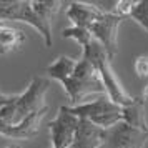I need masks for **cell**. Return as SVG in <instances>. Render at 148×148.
I'll return each mask as SVG.
<instances>
[{
    "mask_svg": "<svg viewBox=\"0 0 148 148\" xmlns=\"http://www.w3.org/2000/svg\"><path fill=\"white\" fill-rule=\"evenodd\" d=\"M123 121L128 123L130 127L141 130V132H147L148 133V123H147V108L141 98L136 97V100L128 105L123 107Z\"/></svg>",
    "mask_w": 148,
    "mask_h": 148,
    "instance_id": "8fae6325",
    "label": "cell"
},
{
    "mask_svg": "<svg viewBox=\"0 0 148 148\" xmlns=\"http://www.w3.org/2000/svg\"><path fill=\"white\" fill-rule=\"evenodd\" d=\"M48 85H50L48 78L35 75L28 83L27 90L18 93L15 101L0 110V132L8 125H18L23 120H27L30 115L47 108L45 93L48 90Z\"/></svg>",
    "mask_w": 148,
    "mask_h": 148,
    "instance_id": "7a4b0ae2",
    "label": "cell"
},
{
    "mask_svg": "<svg viewBox=\"0 0 148 148\" xmlns=\"http://www.w3.org/2000/svg\"><path fill=\"white\" fill-rule=\"evenodd\" d=\"M17 97H18V93H15V95H7V93H3L2 90H0V110L3 107H7V105H10L12 101L17 100Z\"/></svg>",
    "mask_w": 148,
    "mask_h": 148,
    "instance_id": "e0dca14e",
    "label": "cell"
},
{
    "mask_svg": "<svg viewBox=\"0 0 148 148\" xmlns=\"http://www.w3.org/2000/svg\"><path fill=\"white\" fill-rule=\"evenodd\" d=\"M103 133H105L103 128L97 127L95 123L85 118H80L73 143L70 148H100L103 143Z\"/></svg>",
    "mask_w": 148,
    "mask_h": 148,
    "instance_id": "30bf717a",
    "label": "cell"
},
{
    "mask_svg": "<svg viewBox=\"0 0 148 148\" xmlns=\"http://www.w3.org/2000/svg\"><path fill=\"white\" fill-rule=\"evenodd\" d=\"M25 42V32L8 25H0V55L17 50Z\"/></svg>",
    "mask_w": 148,
    "mask_h": 148,
    "instance_id": "7c38bea8",
    "label": "cell"
},
{
    "mask_svg": "<svg viewBox=\"0 0 148 148\" xmlns=\"http://www.w3.org/2000/svg\"><path fill=\"white\" fill-rule=\"evenodd\" d=\"M123 20L125 18L116 14H101L98 17V20L88 28L92 37L103 45L107 53L110 55V58H115V55L118 53L116 34H118V28H120Z\"/></svg>",
    "mask_w": 148,
    "mask_h": 148,
    "instance_id": "52a82bcc",
    "label": "cell"
},
{
    "mask_svg": "<svg viewBox=\"0 0 148 148\" xmlns=\"http://www.w3.org/2000/svg\"><path fill=\"white\" fill-rule=\"evenodd\" d=\"M5 148H20L18 145H10V147H5Z\"/></svg>",
    "mask_w": 148,
    "mask_h": 148,
    "instance_id": "d6986e66",
    "label": "cell"
},
{
    "mask_svg": "<svg viewBox=\"0 0 148 148\" xmlns=\"http://www.w3.org/2000/svg\"><path fill=\"white\" fill-rule=\"evenodd\" d=\"M148 140V133L130 127L125 121L105 130L103 143L100 148H143Z\"/></svg>",
    "mask_w": 148,
    "mask_h": 148,
    "instance_id": "8992f818",
    "label": "cell"
},
{
    "mask_svg": "<svg viewBox=\"0 0 148 148\" xmlns=\"http://www.w3.org/2000/svg\"><path fill=\"white\" fill-rule=\"evenodd\" d=\"M82 57L93 62L95 67L98 68L100 77L103 80V85L107 88V95L112 98L113 103L120 105V107H128V105H132L136 100V97H132L123 88L121 82L118 80L113 67H112V58H110V55L107 53V50L103 48V45L100 42H97L93 38L87 47L82 48Z\"/></svg>",
    "mask_w": 148,
    "mask_h": 148,
    "instance_id": "3957f363",
    "label": "cell"
},
{
    "mask_svg": "<svg viewBox=\"0 0 148 148\" xmlns=\"http://www.w3.org/2000/svg\"><path fill=\"white\" fill-rule=\"evenodd\" d=\"M130 18L148 32V0H138V5L130 15Z\"/></svg>",
    "mask_w": 148,
    "mask_h": 148,
    "instance_id": "5bb4252c",
    "label": "cell"
},
{
    "mask_svg": "<svg viewBox=\"0 0 148 148\" xmlns=\"http://www.w3.org/2000/svg\"><path fill=\"white\" fill-rule=\"evenodd\" d=\"M62 35H63V38H72V40H75L82 48L87 47L88 43L93 40L90 30L80 28V27H68V28H65V30L62 32Z\"/></svg>",
    "mask_w": 148,
    "mask_h": 148,
    "instance_id": "4fadbf2b",
    "label": "cell"
},
{
    "mask_svg": "<svg viewBox=\"0 0 148 148\" xmlns=\"http://www.w3.org/2000/svg\"><path fill=\"white\" fill-rule=\"evenodd\" d=\"M143 97L148 100V85H145V90H143Z\"/></svg>",
    "mask_w": 148,
    "mask_h": 148,
    "instance_id": "ac0fdd59",
    "label": "cell"
},
{
    "mask_svg": "<svg viewBox=\"0 0 148 148\" xmlns=\"http://www.w3.org/2000/svg\"><path fill=\"white\" fill-rule=\"evenodd\" d=\"M65 110L68 113L75 115L77 118H85L103 130H108L116 123L123 121V107L113 103L108 95H100L93 101H88L78 107L67 105Z\"/></svg>",
    "mask_w": 148,
    "mask_h": 148,
    "instance_id": "5b68a950",
    "label": "cell"
},
{
    "mask_svg": "<svg viewBox=\"0 0 148 148\" xmlns=\"http://www.w3.org/2000/svg\"><path fill=\"white\" fill-rule=\"evenodd\" d=\"M65 15L72 22V27H80L88 30L98 20L101 12L98 8H95L90 2H68Z\"/></svg>",
    "mask_w": 148,
    "mask_h": 148,
    "instance_id": "9c48e42d",
    "label": "cell"
},
{
    "mask_svg": "<svg viewBox=\"0 0 148 148\" xmlns=\"http://www.w3.org/2000/svg\"><path fill=\"white\" fill-rule=\"evenodd\" d=\"M0 22H23L28 23L43 37L47 47H52V25L50 18L37 8L35 0H0Z\"/></svg>",
    "mask_w": 148,
    "mask_h": 148,
    "instance_id": "277c9868",
    "label": "cell"
},
{
    "mask_svg": "<svg viewBox=\"0 0 148 148\" xmlns=\"http://www.w3.org/2000/svg\"><path fill=\"white\" fill-rule=\"evenodd\" d=\"M80 118L75 115L68 113L65 110V105L60 107L58 113L53 120L48 123V133H50V141L52 148H70L73 143L75 132L78 127Z\"/></svg>",
    "mask_w": 148,
    "mask_h": 148,
    "instance_id": "ba28073f",
    "label": "cell"
},
{
    "mask_svg": "<svg viewBox=\"0 0 148 148\" xmlns=\"http://www.w3.org/2000/svg\"><path fill=\"white\" fill-rule=\"evenodd\" d=\"M47 75L53 80L60 82L68 97L70 107H78L88 101H93L100 95H107L98 68L93 62L80 57L60 55L53 63L47 67Z\"/></svg>",
    "mask_w": 148,
    "mask_h": 148,
    "instance_id": "6da1fadb",
    "label": "cell"
},
{
    "mask_svg": "<svg viewBox=\"0 0 148 148\" xmlns=\"http://www.w3.org/2000/svg\"><path fill=\"white\" fill-rule=\"evenodd\" d=\"M133 68H135L136 77H140V78L148 77V55H140V57H136Z\"/></svg>",
    "mask_w": 148,
    "mask_h": 148,
    "instance_id": "2e32d148",
    "label": "cell"
},
{
    "mask_svg": "<svg viewBox=\"0 0 148 148\" xmlns=\"http://www.w3.org/2000/svg\"><path fill=\"white\" fill-rule=\"evenodd\" d=\"M136 5H138V0H116V10H115V14L123 17V18H128L130 15L133 14Z\"/></svg>",
    "mask_w": 148,
    "mask_h": 148,
    "instance_id": "9a60e30c",
    "label": "cell"
}]
</instances>
